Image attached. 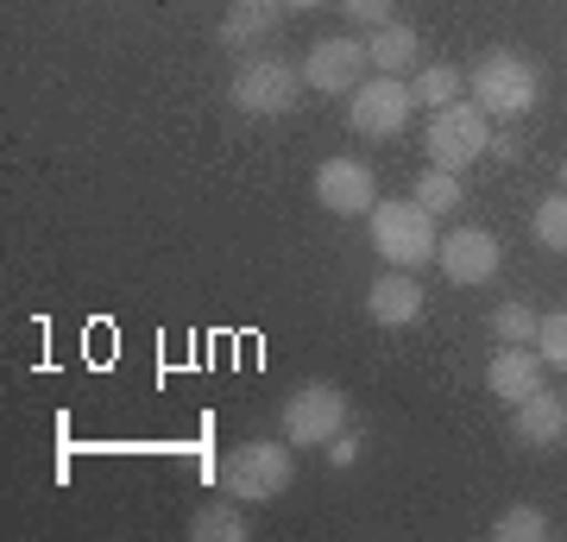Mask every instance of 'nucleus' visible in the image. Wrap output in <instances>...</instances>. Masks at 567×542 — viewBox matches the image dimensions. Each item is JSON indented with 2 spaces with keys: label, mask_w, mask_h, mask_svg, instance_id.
Masks as SVG:
<instances>
[{
  "label": "nucleus",
  "mask_w": 567,
  "mask_h": 542,
  "mask_svg": "<svg viewBox=\"0 0 567 542\" xmlns=\"http://www.w3.org/2000/svg\"><path fill=\"white\" fill-rule=\"evenodd\" d=\"M466 89L480 101V114L486 121H524L529 108L543 101V76H536V63L517 58V51H486V58L466 70Z\"/></svg>",
  "instance_id": "f257e3e1"
},
{
  "label": "nucleus",
  "mask_w": 567,
  "mask_h": 542,
  "mask_svg": "<svg viewBox=\"0 0 567 542\" xmlns=\"http://www.w3.org/2000/svg\"><path fill=\"white\" fill-rule=\"evenodd\" d=\"M221 492L240 504H271L290 492V480H297V454H290V442H240L221 454Z\"/></svg>",
  "instance_id": "f03ea898"
},
{
  "label": "nucleus",
  "mask_w": 567,
  "mask_h": 542,
  "mask_svg": "<svg viewBox=\"0 0 567 542\" xmlns=\"http://www.w3.org/2000/svg\"><path fill=\"white\" fill-rule=\"evenodd\" d=\"M365 222H372V246H379V259H385V265L423 272V265H435V253H442L435 215H429L416 196H410V202H379Z\"/></svg>",
  "instance_id": "7ed1b4c3"
},
{
  "label": "nucleus",
  "mask_w": 567,
  "mask_h": 542,
  "mask_svg": "<svg viewBox=\"0 0 567 542\" xmlns=\"http://www.w3.org/2000/svg\"><path fill=\"white\" fill-rule=\"evenodd\" d=\"M303 63H284L271 58V51H252V58H240V70H234V82H227V95H234V108L240 114H252V121H278V114H290L297 101H303Z\"/></svg>",
  "instance_id": "20e7f679"
},
{
  "label": "nucleus",
  "mask_w": 567,
  "mask_h": 542,
  "mask_svg": "<svg viewBox=\"0 0 567 542\" xmlns=\"http://www.w3.org/2000/svg\"><path fill=\"white\" fill-rule=\"evenodd\" d=\"M347 422H353V403H347L341 385H328V379L297 385V391L278 403V429H284L290 448H328Z\"/></svg>",
  "instance_id": "39448f33"
},
{
  "label": "nucleus",
  "mask_w": 567,
  "mask_h": 542,
  "mask_svg": "<svg viewBox=\"0 0 567 542\" xmlns=\"http://www.w3.org/2000/svg\"><path fill=\"white\" fill-rule=\"evenodd\" d=\"M492 145V121L480 114V101H447V108H435L423 126V152L429 164H442V171H454L461 177L466 164H480Z\"/></svg>",
  "instance_id": "423d86ee"
},
{
  "label": "nucleus",
  "mask_w": 567,
  "mask_h": 542,
  "mask_svg": "<svg viewBox=\"0 0 567 542\" xmlns=\"http://www.w3.org/2000/svg\"><path fill=\"white\" fill-rule=\"evenodd\" d=\"M410 114H416V95H410L404 76H372L353 89V101H347V126L360 133V140H398L410 126Z\"/></svg>",
  "instance_id": "0eeeda50"
},
{
  "label": "nucleus",
  "mask_w": 567,
  "mask_h": 542,
  "mask_svg": "<svg viewBox=\"0 0 567 542\" xmlns=\"http://www.w3.org/2000/svg\"><path fill=\"white\" fill-rule=\"evenodd\" d=\"M316 202L328 215H341V222H360V215L379 208V183H372V171L360 158H322L316 164Z\"/></svg>",
  "instance_id": "6e6552de"
},
{
  "label": "nucleus",
  "mask_w": 567,
  "mask_h": 542,
  "mask_svg": "<svg viewBox=\"0 0 567 542\" xmlns=\"http://www.w3.org/2000/svg\"><path fill=\"white\" fill-rule=\"evenodd\" d=\"M435 265L447 272V284H492L498 278V265H505V253H498V234H486V227H454L442 241V253H435Z\"/></svg>",
  "instance_id": "1a4fd4ad"
},
{
  "label": "nucleus",
  "mask_w": 567,
  "mask_h": 542,
  "mask_svg": "<svg viewBox=\"0 0 567 542\" xmlns=\"http://www.w3.org/2000/svg\"><path fill=\"white\" fill-rule=\"evenodd\" d=\"M365 44L360 39H322L316 51L303 58V82L316 89V95H353L365 82Z\"/></svg>",
  "instance_id": "9d476101"
},
{
  "label": "nucleus",
  "mask_w": 567,
  "mask_h": 542,
  "mask_svg": "<svg viewBox=\"0 0 567 542\" xmlns=\"http://www.w3.org/2000/svg\"><path fill=\"white\" fill-rule=\"evenodd\" d=\"M429 309L423 284H416V272H404V265H391V272H379V278L365 284V316L379 321V328H416Z\"/></svg>",
  "instance_id": "9b49d317"
},
{
  "label": "nucleus",
  "mask_w": 567,
  "mask_h": 542,
  "mask_svg": "<svg viewBox=\"0 0 567 542\" xmlns=\"http://www.w3.org/2000/svg\"><path fill=\"white\" fill-rule=\"evenodd\" d=\"M278 25H284L278 0H227L221 25H215V44L221 51H265L278 39Z\"/></svg>",
  "instance_id": "f8f14e48"
},
{
  "label": "nucleus",
  "mask_w": 567,
  "mask_h": 542,
  "mask_svg": "<svg viewBox=\"0 0 567 542\" xmlns=\"http://www.w3.org/2000/svg\"><path fill=\"white\" fill-rule=\"evenodd\" d=\"M511 442L517 448H555L567 442V398H555V391H529L524 403H517V417H511Z\"/></svg>",
  "instance_id": "ddd939ff"
},
{
  "label": "nucleus",
  "mask_w": 567,
  "mask_h": 542,
  "mask_svg": "<svg viewBox=\"0 0 567 542\" xmlns=\"http://www.w3.org/2000/svg\"><path fill=\"white\" fill-rule=\"evenodd\" d=\"M543 354H529V347H498L486 366V385H492V398H505V403H524L529 391H543Z\"/></svg>",
  "instance_id": "4468645a"
},
{
  "label": "nucleus",
  "mask_w": 567,
  "mask_h": 542,
  "mask_svg": "<svg viewBox=\"0 0 567 542\" xmlns=\"http://www.w3.org/2000/svg\"><path fill=\"white\" fill-rule=\"evenodd\" d=\"M416 51H423V39H416V25H404V20L379 25V32L365 39V58H372L379 76H404L410 63H416Z\"/></svg>",
  "instance_id": "2eb2a0df"
},
{
  "label": "nucleus",
  "mask_w": 567,
  "mask_h": 542,
  "mask_svg": "<svg viewBox=\"0 0 567 542\" xmlns=\"http://www.w3.org/2000/svg\"><path fill=\"white\" fill-rule=\"evenodd\" d=\"M189 536L196 542H246L252 536V518L240 511V499L234 504H196V511H189Z\"/></svg>",
  "instance_id": "dca6fc26"
},
{
  "label": "nucleus",
  "mask_w": 567,
  "mask_h": 542,
  "mask_svg": "<svg viewBox=\"0 0 567 542\" xmlns=\"http://www.w3.org/2000/svg\"><path fill=\"white\" fill-rule=\"evenodd\" d=\"M410 95H416V108H447V101L466 95V70L461 63H429V70H416V82H410Z\"/></svg>",
  "instance_id": "f3484780"
},
{
  "label": "nucleus",
  "mask_w": 567,
  "mask_h": 542,
  "mask_svg": "<svg viewBox=\"0 0 567 542\" xmlns=\"http://www.w3.org/2000/svg\"><path fill=\"white\" fill-rule=\"evenodd\" d=\"M492 536L498 542H548L555 536V523H548L543 504H505L498 523H492Z\"/></svg>",
  "instance_id": "a211bd4d"
},
{
  "label": "nucleus",
  "mask_w": 567,
  "mask_h": 542,
  "mask_svg": "<svg viewBox=\"0 0 567 542\" xmlns=\"http://www.w3.org/2000/svg\"><path fill=\"white\" fill-rule=\"evenodd\" d=\"M529 234H536V246H543V253H567V190H555V196L536 202Z\"/></svg>",
  "instance_id": "6ab92c4d"
},
{
  "label": "nucleus",
  "mask_w": 567,
  "mask_h": 542,
  "mask_svg": "<svg viewBox=\"0 0 567 542\" xmlns=\"http://www.w3.org/2000/svg\"><path fill=\"white\" fill-rule=\"evenodd\" d=\"M536 328H543V316H536L529 303H517V297L492 309V335H498V341H511V347H529V341H536Z\"/></svg>",
  "instance_id": "aec40b11"
},
{
  "label": "nucleus",
  "mask_w": 567,
  "mask_h": 542,
  "mask_svg": "<svg viewBox=\"0 0 567 542\" xmlns=\"http://www.w3.org/2000/svg\"><path fill=\"white\" fill-rule=\"evenodd\" d=\"M416 202H423L429 215H454L461 208V177L442 171V164H429L423 177H416Z\"/></svg>",
  "instance_id": "412c9836"
},
{
  "label": "nucleus",
  "mask_w": 567,
  "mask_h": 542,
  "mask_svg": "<svg viewBox=\"0 0 567 542\" xmlns=\"http://www.w3.org/2000/svg\"><path fill=\"white\" fill-rule=\"evenodd\" d=\"M536 354H543L555 372H567V309L561 316H543V328H536Z\"/></svg>",
  "instance_id": "4be33fe9"
},
{
  "label": "nucleus",
  "mask_w": 567,
  "mask_h": 542,
  "mask_svg": "<svg viewBox=\"0 0 567 542\" xmlns=\"http://www.w3.org/2000/svg\"><path fill=\"white\" fill-rule=\"evenodd\" d=\"M334 7H341L347 20L372 25V32H379V25H391V20H398V0H334Z\"/></svg>",
  "instance_id": "5701e85b"
},
{
  "label": "nucleus",
  "mask_w": 567,
  "mask_h": 542,
  "mask_svg": "<svg viewBox=\"0 0 567 542\" xmlns=\"http://www.w3.org/2000/svg\"><path fill=\"white\" fill-rule=\"evenodd\" d=\"M322 454H328V467H353V461H360V436H353V422H347V429L322 448Z\"/></svg>",
  "instance_id": "b1692460"
},
{
  "label": "nucleus",
  "mask_w": 567,
  "mask_h": 542,
  "mask_svg": "<svg viewBox=\"0 0 567 542\" xmlns=\"http://www.w3.org/2000/svg\"><path fill=\"white\" fill-rule=\"evenodd\" d=\"M517 152H524V140H517V133H492V145H486V158H517Z\"/></svg>",
  "instance_id": "393cba45"
},
{
  "label": "nucleus",
  "mask_w": 567,
  "mask_h": 542,
  "mask_svg": "<svg viewBox=\"0 0 567 542\" xmlns=\"http://www.w3.org/2000/svg\"><path fill=\"white\" fill-rule=\"evenodd\" d=\"M284 13H309V7H328V0H278Z\"/></svg>",
  "instance_id": "a878e982"
},
{
  "label": "nucleus",
  "mask_w": 567,
  "mask_h": 542,
  "mask_svg": "<svg viewBox=\"0 0 567 542\" xmlns=\"http://www.w3.org/2000/svg\"><path fill=\"white\" fill-rule=\"evenodd\" d=\"M561 190H567V164H561Z\"/></svg>",
  "instance_id": "bb28decb"
}]
</instances>
